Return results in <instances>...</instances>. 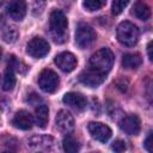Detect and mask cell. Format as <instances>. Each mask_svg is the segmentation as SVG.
Masks as SVG:
<instances>
[{
	"instance_id": "277c9868",
	"label": "cell",
	"mask_w": 153,
	"mask_h": 153,
	"mask_svg": "<svg viewBox=\"0 0 153 153\" xmlns=\"http://www.w3.org/2000/svg\"><path fill=\"white\" fill-rule=\"evenodd\" d=\"M96 41L94 30L86 23H79L75 30V43L79 48L86 49Z\"/></svg>"
},
{
	"instance_id": "44dd1931",
	"label": "cell",
	"mask_w": 153,
	"mask_h": 153,
	"mask_svg": "<svg viewBox=\"0 0 153 153\" xmlns=\"http://www.w3.org/2000/svg\"><path fill=\"white\" fill-rule=\"evenodd\" d=\"M62 146H63V149L66 152H72L73 153V152H78L79 151V143H78V141L71 134H67L63 137Z\"/></svg>"
},
{
	"instance_id": "6da1fadb",
	"label": "cell",
	"mask_w": 153,
	"mask_h": 153,
	"mask_svg": "<svg viewBox=\"0 0 153 153\" xmlns=\"http://www.w3.org/2000/svg\"><path fill=\"white\" fill-rule=\"evenodd\" d=\"M67 27H68V20L65 13L60 10H54L49 17V29L55 42L62 43L66 41Z\"/></svg>"
},
{
	"instance_id": "7c38bea8",
	"label": "cell",
	"mask_w": 153,
	"mask_h": 153,
	"mask_svg": "<svg viewBox=\"0 0 153 153\" xmlns=\"http://www.w3.org/2000/svg\"><path fill=\"white\" fill-rule=\"evenodd\" d=\"M55 63L62 72L69 73V72L74 71L78 61H76V57L74 56V54H72L69 51H62L59 55H56Z\"/></svg>"
},
{
	"instance_id": "d6986e66",
	"label": "cell",
	"mask_w": 153,
	"mask_h": 153,
	"mask_svg": "<svg viewBox=\"0 0 153 153\" xmlns=\"http://www.w3.org/2000/svg\"><path fill=\"white\" fill-rule=\"evenodd\" d=\"M16 85V75H14V68H12L11 66H7L5 73H4V78H2V90L4 91H12L13 87Z\"/></svg>"
},
{
	"instance_id": "9a60e30c",
	"label": "cell",
	"mask_w": 153,
	"mask_h": 153,
	"mask_svg": "<svg viewBox=\"0 0 153 153\" xmlns=\"http://www.w3.org/2000/svg\"><path fill=\"white\" fill-rule=\"evenodd\" d=\"M63 103L71 108H73L74 110H78V111H81L86 108L87 105V100L86 98L80 94V93H76V92H68L63 96L62 98Z\"/></svg>"
},
{
	"instance_id": "5bb4252c",
	"label": "cell",
	"mask_w": 153,
	"mask_h": 153,
	"mask_svg": "<svg viewBox=\"0 0 153 153\" xmlns=\"http://www.w3.org/2000/svg\"><path fill=\"white\" fill-rule=\"evenodd\" d=\"M12 124L22 130H29L31 129L33 124V117L32 115L26 110H19L16 112V115L12 118Z\"/></svg>"
},
{
	"instance_id": "30bf717a",
	"label": "cell",
	"mask_w": 153,
	"mask_h": 153,
	"mask_svg": "<svg viewBox=\"0 0 153 153\" xmlns=\"http://www.w3.org/2000/svg\"><path fill=\"white\" fill-rule=\"evenodd\" d=\"M120 128L129 135H137L140 133V129H141L140 118L135 114L126 115L120 121Z\"/></svg>"
},
{
	"instance_id": "5b68a950",
	"label": "cell",
	"mask_w": 153,
	"mask_h": 153,
	"mask_svg": "<svg viewBox=\"0 0 153 153\" xmlns=\"http://www.w3.org/2000/svg\"><path fill=\"white\" fill-rule=\"evenodd\" d=\"M38 86L47 93H54L60 86V78L54 71L45 68L38 75Z\"/></svg>"
},
{
	"instance_id": "484cf974",
	"label": "cell",
	"mask_w": 153,
	"mask_h": 153,
	"mask_svg": "<svg viewBox=\"0 0 153 153\" xmlns=\"http://www.w3.org/2000/svg\"><path fill=\"white\" fill-rule=\"evenodd\" d=\"M147 55H148L149 61L153 62V41H151V42L147 44Z\"/></svg>"
},
{
	"instance_id": "4fadbf2b",
	"label": "cell",
	"mask_w": 153,
	"mask_h": 153,
	"mask_svg": "<svg viewBox=\"0 0 153 153\" xmlns=\"http://www.w3.org/2000/svg\"><path fill=\"white\" fill-rule=\"evenodd\" d=\"M26 1L25 0H10L6 7L7 14L14 20H22L26 16Z\"/></svg>"
},
{
	"instance_id": "ba28073f",
	"label": "cell",
	"mask_w": 153,
	"mask_h": 153,
	"mask_svg": "<svg viewBox=\"0 0 153 153\" xmlns=\"http://www.w3.org/2000/svg\"><path fill=\"white\" fill-rule=\"evenodd\" d=\"M87 129H88V133L91 134V136L102 143L108 142L112 134L110 127L104 123H100V122H90L87 126Z\"/></svg>"
},
{
	"instance_id": "7402d4cb",
	"label": "cell",
	"mask_w": 153,
	"mask_h": 153,
	"mask_svg": "<svg viewBox=\"0 0 153 153\" xmlns=\"http://www.w3.org/2000/svg\"><path fill=\"white\" fill-rule=\"evenodd\" d=\"M106 4V0H84L82 6L87 11H98L102 7H104Z\"/></svg>"
},
{
	"instance_id": "603a6c76",
	"label": "cell",
	"mask_w": 153,
	"mask_h": 153,
	"mask_svg": "<svg viewBox=\"0 0 153 153\" xmlns=\"http://www.w3.org/2000/svg\"><path fill=\"white\" fill-rule=\"evenodd\" d=\"M128 4H129V0H114L112 7H111L112 14H115V16L121 14L122 11L128 6Z\"/></svg>"
},
{
	"instance_id": "3957f363",
	"label": "cell",
	"mask_w": 153,
	"mask_h": 153,
	"mask_svg": "<svg viewBox=\"0 0 153 153\" xmlns=\"http://www.w3.org/2000/svg\"><path fill=\"white\" fill-rule=\"evenodd\" d=\"M117 39L126 47H134L139 41V29L130 22H122L116 30Z\"/></svg>"
},
{
	"instance_id": "7a4b0ae2",
	"label": "cell",
	"mask_w": 153,
	"mask_h": 153,
	"mask_svg": "<svg viewBox=\"0 0 153 153\" xmlns=\"http://www.w3.org/2000/svg\"><path fill=\"white\" fill-rule=\"evenodd\" d=\"M114 54L109 48H102L97 50L90 57V67L98 71L102 74L108 75L114 65Z\"/></svg>"
},
{
	"instance_id": "e0dca14e",
	"label": "cell",
	"mask_w": 153,
	"mask_h": 153,
	"mask_svg": "<svg viewBox=\"0 0 153 153\" xmlns=\"http://www.w3.org/2000/svg\"><path fill=\"white\" fill-rule=\"evenodd\" d=\"M131 14L140 20H148L151 17V8L142 1H136L131 8Z\"/></svg>"
},
{
	"instance_id": "8fae6325",
	"label": "cell",
	"mask_w": 153,
	"mask_h": 153,
	"mask_svg": "<svg viewBox=\"0 0 153 153\" xmlns=\"http://www.w3.org/2000/svg\"><path fill=\"white\" fill-rule=\"evenodd\" d=\"M54 143L55 140L48 135H35L27 141V146L35 151H51Z\"/></svg>"
},
{
	"instance_id": "ac0fdd59",
	"label": "cell",
	"mask_w": 153,
	"mask_h": 153,
	"mask_svg": "<svg viewBox=\"0 0 153 153\" xmlns=\"http://www.w3.org/2000/svg\"><path fill=\"white\" fill-rule=\"evenodd\" d=\"M141 63H142V59H141V55L137 53H129L123 55L122 66L126 69H136L141 66Z\"/></svg>"
},
{
	"instance_id": "52a82bcc",
	"label": "cell",
	"mask_w": 153,
	"mask_h": 153,
	"mask_svg": "<svg viewBox=\"0 0 153 153\" xmlns=\"http://www.w3.org/2000/svg\"><path fill=\"white\" fill-rule=\"evenodd\" d=\"M106 75L99 73L98 71L88 67L87 69H84L79 74V80L87 87H98L100 84L104 82Z\"/></svg>"
},
{
	"instance_id": "cb8c5ba5",
	"label": "cell",
	"mask_w": 153,
	"mask_h": 153,
	"mask_svg": "<svg viewBox=\"0 0 153 153\" xmlns=\"http://www.w3.org/2000/svg\"><path fill=\"white\" fill-rule=\"evenodd\" d=\"M111 148H112V151L121 153V152H124L127 147H126V142L123 140H116V141H114Z\"/></svg>"
},
{
	"instance_id": "9c48e42d",
	"label": "cell",
	"mask_w": 153,
	"mask_h": 153,
	"mask_svg": "<svg viewBox=\"0 0 153 153\" xmlns=\"http://www.w3.org/2000/svg\"><path fill=\"white\" fill-rule=\"evenodd\" d=\"M55 124L59 131L63 134H71L74 129V117L67 110H60L55 118Z\"/></svg>"
},
{
	"instance_id": "2e32d148",
	"label": "cell",
	"mask_w": 153,
	"mask_h": 153,
	"mask_svg": "<svg viewBox=\"0 0 153 153\" xmlns=\"http://www.w3.org/2000/svg\"><path fill=\"white\" fill-rule=\"evenodd\" d=\"M36 116H35V121L36 124L39 128H45L48 124V120H49V109L44 103H39L38 105H36Z\"/></svg>"
},
{
	"instance_id": "8992f818",
	"label": "cell",
	"mask_w": 153,
	"mask_h": 153,
	"mask_svg": "<svg viewBox=\"0 0 153 153\" xmlns=\"http://www.w3.org/2000/svg\"><path fill=\"white\" fill-rule=\"evenodd\" d=\"M50 50L49 43L41 37H33L26 45V53L33 59L44 57Z\"/></svg>"
},
{
	"instance_id": "d4e9b609",
	"label": "cell",
	"mask_w": 153,
	"mask_h": 153,
	"mask_svg": "<svg viewBox=\"0 0 153 153\" xmlns=\"http://www.w3.org/2000/svg\"><path fill=\"white\" fill-rule=\"evenodd\" d=\"M143 146L148 152L153 153V131H149L148 135L146 136L145 141H143Z\"/></svg>"
},
{
	"instance_id": "ffe728a7",
	"label": "cell",
	"mask_w": 153,
	"mask_h": 153,
	"mask_svg": "<svg viewBox=\"0 0 153 153\" xmlns=\"http://www.w3.org/2000/svg\"><path fill=\"white\" fill-rule=\"evenodd\" d=\"M1 36H2V41L4 42H6V43H13V42L17 41V38L19 36V32H18V30H17L16 26L8 25L5 29H2Z\"/></svg>"
}]
</instances>
